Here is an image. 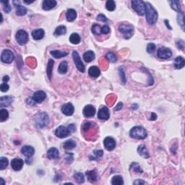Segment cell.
I'll use <instances>...</instances> for the list:
<instances>
[{"instance_id":"cell-1","label":"cell","mask_w":185,"mask_h":185,"mask_svg":"<svg viewBox=\"0 0 185 185\" xmlns=\"http://www.w3.org/2000/svg\"><path fill=\"white\" fill-rule=\"evenodd\" d=\"M145 6L146 20H147L148 24L153 26V25H154L155 23H156L157 20H158V12H157L156 9H155L151 4L148 3V2L145 3Z\"/></svg>"},{"instance_id":"cell-23","label":"cell","mask_w":185,"mask_h":185,"mask_svg":"<svg viewBox=\"0 0 185 185\" xmlns=\"http://www.w3.org/2000/svg\"><path fill=\"white\" fill-rule=\"evenodd\" d=\"M137 152H138V153L140 154L143 158H150L149 152H148L147 147H146V146L145 145H140L137 147Z\"/></svg>"},{"instance_id":"cell-15","label":"cell","mask_w":185,"mask_h":185,"mask_svg":"<svg viewBox=\"0 0 185 185\" xmlns=\"http://www.w3.org/2000/svg\"><path fill=\"white\" fill-rule=\"evenodd\" d=\"M23 165H24V162L21 158H14L11 162V167L15 171L21 170L22 168L23 167Z\"/></svg>"},{"instance_id":"cell-42","label":"cell","mask_w":185,"mask_h":185,"mask_svg":"<svg viewBox=\"0 0 185 185\" xmlns=\"http://www.w3.org/2000/svg\"><path fill=\"white\" fill-rule=\"evenodd\" d=\"M106 7L108 11H111V12L114 10L116 9V4H115L114 1H113V0L107 1L106 3Z\"/></svg>"},{"instance_id":"cell-6","label":"cell","mask_w":185,"mask_h":185,"mask_svg":"<svg viewBox=\"0 0 185 185\" xmlns=\"http://www.w3.org/2000/svg\"><path fill=\"white\" fill-rule=\"evenodd\" d=\"M132 7L139 15H144L145 14V3L141 0H133L131 2Z\"/></svg>"},{"instance_id":"cell-57","label":"cell","mask_w":185,"mask_h":185,"mask_svg":"<svg viewBox=\"0 0 185 185\" xmlns=\"http://www.w3.org/2000/svg\"><path fill=\"white\" fill-rule=\"evenodd\" d=\"M27 103L28 104H30V105H32V106H34V105H36V102H35L34 101H33V98H28V100H27Z\"/></svg>"},{"instance_id":"cell-11","label":"cell","mask_w":185,"mask_h":185,"mask_svg":"<svg viewBox=\"0 0 185 185\" xmlns=\"http://www.w3.org/2000/svg\"><path fill=\"white\" fill-rule=\"evenodd\" d=\"M104 145L106 149L112 151L116 147V141L112 137H106L104 140Z\"/></svg>"},{"instance_id":"cell-22","label":"cell","mask_w":185,"mask_h":185,"mask_svg":"<svg viewBox=\"0 0 185 185\" xmlns=\"http://www.w3.org/2000/svg\"><path fill=\"white\" fill-rule=\"evenodd\" d=\"M85 175L89 182H95L98 180V174L96 170L87 171V172H86Z\"/></svg>"},{"instance_id":"cell-8","label":"cell","mask_w":185,"mask_h":185,"mask_svg":"<svg viewBox=\"0 0 185 185\" xmlns=\"http://www.w3.org/2000/svg\"><path fill=\"white\" fill-rule=\"evenodd\" d=\"M15 59V55L13 52L9 49H5L2 51L1 55V61L4 63L9 64Z\"/></svg>"},{"instance_id":"cell-36","label":"cell","mask_w":185,"mask_h":185,"mask_svg":"<svg viewBox=\"0 0 185 185\" xmlns=\"http://www.w3.org/2000/svg\"><path fill=\"white\" fill-rule=\"evenodd\" d=\"M171 6H172V8L173 9H174L175 11H176L177 12H181L182 10H181V6H180V2L179 1H176V0H174V1H170L169 2Z\"/></svg>"},{"instance_id":"cell-39","label":"cell","mask_w":185,"mask_h":185,"mask_svg":"<svg viewBox=\"0 0 185 185\" xmlns=\"http://www.w3.org/2000/svg\"><path fill=\"white\" fill-rule=\"evenodd\" d=\"M184 12H179V15H177V22L178 24L182 27V30H184Z\"/></svg>"},{"instance_id":"cell-45","label":"cell","mask_w":185,"mask_h":185,"mask_svg":"<svg viewBox=\"0 0 185 185\" xmlns=\"http://www.w3.org/2000/svg\"><path fill=\"white\" fill-rule=\"evenodd\" d=\"M94 125H95V124L92 123V122H85L83 126V131L85 133H87V132L89 131L91 128L94 127Z\"/></svg>"},{"instance_id":"cell-55","label":"cell","mask_w":185,"mask_h":185,"mask_svg":"<svg viewBox=\"0 0 185 185\" xmlns=\"http://www.w3.org/2000/svg\"><path fill=\"white\" fill-rule=\"evenodd\" d=\"M122 108H123V104L120 102L116 106V107L114 108V110H115V111H119V110L122 109Z\"/></svg>"},{"instance_id":"cell-10","label":"cell","mask_w":185,"mask_h":185,"mask_svg":"<svg viewBox=\"0 0 185 185\" xmlns=\"http://www.w3.org/2000/svg\"><path fill=\"white\" fill-rule=\"evenodd\" d=\"M157 56L158 58H161L163 59H166L170 58L172 56V51L170 48H166V47H161L158 50L157 52Z\"/></svg>"},{"instance_id":"cell-30","label":"cell","mask_w":185,"mask_h":185,"mask_svg":"<svg viewBox=\"0 0 185 185\" xmlns=\"http://www.w3.org/2000/svg\"><path fill=\"white\" fill-rule=\"evenodd\" d=\"M67 33V28L65 26H59L56 28L54 31V35L56 36H62V35L66 34Z\"/></svg>"},{"instance_id":"cell-50","label":"cell","mask_w":185,"mask_h":185,"mask_svg":"<svg viewBox=\"0 0 185 185\" xmlns=\"http://www.w3.org/2000/svg\"><path fill=\"white\" fill-rule=\"evenodd\" d=\"M119 75H120V78L121 80H122V83L123 84H125L126 83V76H125L123 68H119Z\"/></svg>"},{"instance_id":"cell-16","label":"cell","mask_w":185,"mask_h":185,"mask_svg":"<svg viewBox=\"0 0 185 185\" xmlns=\"http://www.w3.org/2000/svg\"><path fill=\"white\" fill-rule=\"evenodd\" d=\"M21 153L26 158H31L35 153V149L30 145H25L22 147Z\"/></svg>"},{"instance_id":"cell-49","label":"cell","mask_w":185,"mask_h":185,"mask_svg":"<svg viewBox=\"0 0 185 185\" xmlns=\"http://www.w3.org/2000/svg\"><path fill=\"white\" fill-rule=\"evenodd\" d=\"M74 160V156L72 153H67L66 155H65V161L67 163H71Z\"/></svg>"},{"instance_id":"cell-5","label":"cell","mask_w":185,"mask_h":185,"mask_svg":"<svg viewBox=\"0 0 185 185\" xmlns=\"http://www.w3.org/2000/svg\"><path fill=\"white\" fill-rule=\"evenodd\" d=\"M119 31L123 34L124 38L129 39L133 36V33H134V27L133 25L129 24V23H121L119 26Z\"/></svg>"},{"instance_id":"cell-7","label":"cell","mask_w":185,"mask_h":185,"mask_svg":"<svg viewBox=\"0 0 185 185\" xmlns=\"http://www.w3.org/2000/svg\"><path fill=\"white\" fill-rule=\"evenodd\" d=\"M16 41L20 45H25L28 41V34L24 30H19L15 36Z\"/></svg>"},{"instance_id":"cell-9","label":"cell","mask_w":185,"mask_h":185,"mask_svg":"<svg viewBox=\"0 0 185 185\" xmlns=\"http://www.w3.org/2000/svg\"><path fill=\"white\" fill-rule=\"evenodd\" d=\"M72 58H73L74 62L75 64L76 67L77 68V69L80 72H84L85 70V65H83V62H82L81 59H80V55H79V54L76 51H74L72 52Z\"/></svg>"},{"instance_id":"cell-26","label":"cell","mask_w":185,"mask_h":185,"mask_svg":"<svg viewBox=\"0 0 185 185\" xmlns=\"http://www.w3.org/2000/svg\"><path fill=\"white\" fill-rule=\"evenodd\" d=\"M77 17V12L75 9H69L67 11L66 13V18L67 20L69 22H72L75 20Z\"/></svg>"},{"instance_id":"cell-3","label":"cell","mask_w":185,"mask_h":185,"mask_svg":"<svg viewBox=\"0 0 185 185\" xmlns=\"http://www.w3.org/2000/svg\"><path fill=\"white\" fill-rule=\"evenodd\" d=\"M130 137L137 140H143L147 135V131L144 127L141 126H136L132 128L130 130Z\"/></svg>"},{"instance_id":"cell-51","label":"cell","mask_w":185,"mask_h":185,"mask_svg":"<svg viewBox=\"0 0 185 185\" xmlns=\"http://www.w3.org/2000/svg\"><path fill=\"white\" fill-rule=\"evenodd\" d=\"M9 86L6 83H3L1 84V86H0V90L2 92H6L9 90Z\"/></svg>"},{"instance_id":"cell-35","label":"cell","mask_w":185,"mask_h":185,"mask_svg":"<svg viewBox=\"0 0 185 185\" xmlns=\"http://www.w3.org/2000/svg\"><path fill=\"white\" fill-rule=\"evenodd\" d=\"M112 184L113 185H122L124 184L123 178L119 175L114 176L112 179Z\"/></svg>"},{"instance_id":"cell-4","label":"cell","mask_w":185,"mask_h":185,"mask_svg":"<svg viewBox=\"0 0 185 185\" xmlns=\"http://www.w3.org/2000/svg\"><path fill=\"white\" fill-rule=\"evenodd\" d=\"M49 122V117L46 112H41L36 115L35 116V123L37 127L43 129L47 126Z\"/></svg>"},{"instance_id":"cell-24","label":"cell","mask_w":185,"mask_h":185,"mask_svg":"<svg viewBox=\"0 0 185 185\" xmlns=\"http://www.w3.org/2000/svg\"><path fill=\"white\" fill-rule=\"evenodd\" d=\"M174 67L177 69H180L183 68L185 65V60L182 57H177L174 59Z\"/></svg>"},{"instance_id":"cell-61","label":"cell","mask_w":185,"mask_h":185,"mask_svg":"<svg viewBox=\"0 0 185 185\" xmlns=\"http://www.w3.org/2000/svg\"><path fill=\"white\" fill-rule=\"evenodd\" d=\"M5 184V182H4V179L2 178H0V184L4 185Z\"/></svg>"},{"instance_id":"cell-54","label":"cell","mask_w":185,"mask_h":185,"mask_svg":"<svg viewBox=\"0 0 185 185\" xmlns=\"http://www.w3.org/2000/svg\"><path fill=\"white\" fill-rule=\"evenodd\" d=\"M97 20L98 21H101V22H107L108 21V19L106 18V17L103 14H100V15H98L97 17Z\"/></svg>"},{"instance_id":"cell-53","label":"cell","mask_w":185,"mask_h":185,"mask_svg":"<svg viewBox=\"0 0 185 185\" xmlns=\"http://www.w3.org/2000/svg\"><path fill=\"white\" fill-rule=\"evenodd\" d=\"M176 46H177V48H179V49H181V50H184V41H182V40H179V41H178L177 42H176Z\"/></svg>"},{"instance_id":"cell-31","label":"cell","mask_w":185,"mask_h":185,"mask_svg":"<svg viewBox=\"0 0 185 185\" xmlns=\"http://www.w3.org/2000/svg\"><path fill=\"white\" fill-rule=\"evenodd\" d=\"M69 41L72 43V44H78L80 42V35L77 33H74L71 34L69 36Z\"/></svg>"},{"instance_id":"cell-38","label":"cell","mask_w":185,"mask_h":185,"mask_svg":"<svg viewBox=\"0 0 185 185\" xmlns=\"http://www.w3.org/2000/svg\"><path fill=\"white\" fill-rule=\"evenodd\" d=\"M9 117V112L5 108H2L0 110V122H5Z\"/></svg>"},{"instance_id":"cell-13","label":"cell","mask_w":185,"mask_h":185,"mask_svg":"<svg viewBox=\"0 0 185 185\" xmlns=\"http://www.w3.org/2000/svg\"><path fill=\"white\" fill-rule=\"evenodd\" d=\"M46 98V94L43 90H38L33 94V99L36 103H41Z\"/></svg>"},{"instance_id":"cell-60","label":"cell","mask_w":185,"mask_h":185,"mask_svg":"<svg viewBox=\"0 0 185 185\" xmlns=\"http://www.w3.org/2000/svg\"><path fill=\"white\" fill-rule=\"evenodd\" d=\"M165 23V25H166V26L167 27H169V30H172V27L171 26H169V20H165V21H164Z\"/></svg>"},{"instance_id":"cell-29","label":"cell","mask_w":185,"mask_h":185,"mask_svg":"<svg viewBox=\"0 0 185 185\" xmlns=\"http://www.w3.org/2000/svg\"><path fill=\"white\" fill-rule=\"evenodd\" d=\"M76 147V143L73 140H67L64 143L63 147L67 151H70Z\"/></svg>"},{"instance_id":"cell-20","label":"cell","mask_w":185,"mask_h":185,"mask_svg":"<svg viewBox=\"0 0 185 185\" xmlns=\"http://www.w3.org/2000/svg\"><path fill=\"white\" fill-rule=\"evenodd\" d=\"M31 35L33 39L36 40V41H38V40H41L44 38V35H45V32L41 28L36 29V30H34L32 31Z\"/></svg>"},{"instance_id":"cell-2","label":"cell","mask_w":185,"mask_h":185,"mask_svg":"<svg viewBox=\"0 0 185 185\" xmlns=\"http://www.w3.org/2000/svg\"><path fill=\"white\" fill-rule=\"evenodd\" d=\"M76 130L75 125L74 124H69L67 126H59L55 130V135L57 137H59V138H65V137H67L69 135L75 133Z\"/></svg>"},{"instance_id":"cell-56","label":"cell","mask_w":185,"mask_h":185,"mask_svg":"<svg viewBox=\"0 0 185 185\" xmlns=\"http://www.w3.org/2000/svg\"><path fill=\"white\" fill-rule=\"evenodd\" d=\"M133 184H146V182L141 180V179H137V180L133 182Z\"/></svg>"},{"instance_id":"cell-14","label":"cell","mask_w":185,"mask_h":185,"mask_svg":"<svg viewBox=\"0 0 185 185\" xmlns=\"http://www.w3.org/2000/svg\"><path fill=\"white\" fill-rule=\"evenodd\" d=\"M110 117L109 110L106 106H103L98 112V118L101 120H108Z\"/></svg>"},{"instance_id":"cell-52","label":"cell","mask_w":185,"mask_h":185,"mask_svg":"<svg viewBox=\"0 0 185 185\" xmlns=\"http://www.w3.org/2000/svg\"><path fill=\"white\" fill-rule=\"evenodd\" d=\"M110 33V28L108 27V26H104L101 28V33L103 34H108Z\"/></svg>"},{"instance_id":"cell-40","label":"cell","mask_w":185,"mask_h":185,"mask_svg":"<svg viewBox=\"0 0 185 185\" xmlns=\"http://www.w3.org/2000/svg\"><path fill=\"white\" fill-rule=\"evenodd\" d=\"M104 154V151L102 150H96L94 151L93 155H90V160H98V158H101V156Z\"/></svg>"},{"instance_id":"cell-28","label":"cell","mask_w":185,"mask_h":185,"mask_svg":"<svg viewBox=\"0 0 185 185\" xmlns=\"http://www.w3.org/2000/svg\"><path fill=\"white\" fill-rule=\"evenodd\" d=\"M68 54H69V53L66 52V51H58V50L51 51V56H52L54 58H56V59H60V58L65 57L67 56Z\"/></svg>"},{"instance_id":"cell-41","label":"cell","mask_w":185,"mask_h":185,"mask_svg":"<svg viewBox=\"0 0 185 185\" xmlns=\"http://www.w3.org/2000/svg\"><path fill=\"white\" fill-rule=\"evenodd\" d=\"M74 179L77 182V183L78 184H83L85 181L84 176L80 172H77V173L75 174H74Z\"/></svg>"},{"instance_id":"cell-59","label":"cell","mask_w":185,"mask_h":185,"mask_svg":"<svg viewBox=\"0 0 185 185\" xmlns=\"http://www.w3.org/2000/svg\"><path fill=\"white\" fill-rule=\"evenodd\" d=\"M2 80H3L4 83H7V82H8V81H9V76H7V75H5V77H3V79H2Z\"/></svg>"},{"instance_id":"cell-19","label":"cell","mask_w":185,"mask_h":185,"mask_svg":"<svg viewBox=\"0 0 185 185\" xmlns=\"http://www.w3.org/2000/svg\"><path fill=\"white\" fill-rule=\"evenodd\" d=\"M13 102V98L10 96H5L0 98V106L1 107H7Z\"/></svg>"},{"instance_id":"cell-44","label":"cell","mask_w":185,"mask_h":185,"mask_svg":"<svg viewBox=\"0 0 185 185\" xmlns=\"http://www.w3.org/2000/svg\"><path fill=\"white\" fill-rule=\"evenodd\" d=\"M92 33H94L96 36H98L101 33V28L98 24H94L92 26Z\"/></svg>"},{"instance_id":"cell-25","label":"cell","mask_w":185,"mask_h":185,"mask_svg":"<svg viewBox=\"0 0 185 185\" xmlns=\"http://www.w3.org/2000/svg\"><path fill=\"white\" fill-rule=\"evenodd\" d=\"M88 75L92 77H98L101 75V71L98 67H90L88 69Z\"/></svg>"},{"instance_id":"cell-34","label":"cell","mask_w":185,"mask_h":185,"mask_svg":"<svg viewBox=\"0 0 185 185\" xmlns=\"http://www.w3.org/2000/svg\"><path fill=\"white\" fill-rule=\"evenodd\" d=\"M68 69V64L67 61H63L62 63L59 65L58 68V72L60 74H65L67 72Z\"/></svg>"},{"instance_id":"cell-48","label":"cell","mask_w":185,"mask_h":185,"mask_svg":"<svg viewBox=\"0 0 185 185\" xmlns=\"http://www.w3.org/2000/svg\"><path fill=\"white\" fill-rule=\"evenodd\" d=\"M155 44H153V43H150V44H147V48H146L147 53H149V54H152V53L155 51Z\"/></svg>"},{"instance_id":"cell-46","label":"cell","mask_w":185,"mask_h":185,"mask_svg":"<svg viewBox=\"0 0 185 185\" xmlns=\"http://www.w3.org/2000/svg\"><path fill=\"white\" fill-rule=\"evenodd\" d=\"M106 58L109 60L110 62H112V63H114L117 61V58L113 52H108L106 54Z\"/></svg>"},{"instance_id":"cell-33","label":"cell","mask_w":185,"mask_h":185,"mask_svg":"<svg viewBox=\"0 0 185 185\" xmlns=\"http://www.w3.org/2000/svg\"><path fill=\"white\" fill-rule=\"evenodd\" d=\"M54 60H52V59H49L48 62V65H47L46 73L49 80H51V75H52V69H53V67H54Z\"/></svg>"},{"instance_id":"cell-32","label":"cell","mask_w":185,"mask_h":185,"mask_svg":"<svg viewBox=\"0 0 185 185\" xmlns=\"http://www.w3.org/2000/svg\"><path fill=\"white\" fill-rule=\"evenodd\" d=\"M27 13V9L23 5H18L16 6V15L18 16H23Z\"/></svg>"},{"instance_id":"cell-43","label":"cell","mask_w":185,"mask_h":185,"mask_svg":"<svg viewBox=\"0 0 185 185\" xmlns=\"http://www.w3.org/2000/svg\"><path fill=\"white\" fill-rule=\"evenodd\" d=\"M8 159L5 157H1L0 158V169L1 170H4L6 169L8 165Z\"/></svg>"},{"instance_id":"cell-18","label":"cell","mask_w":185,"mask_h":185,"mask_svg":"<svg viewBox=\"0 0 185 185\" xmlns=\"http://www.w3.org/2000/svg\"><path fill=\"white\" fill-rule=\"evenodd\" d=\"M57 2L55 0H44L42 4V7L44 10H50L57 6Z\"/></svg>"},{"instance_id":"cell-37","label":"cell","mask_w":185,"mask_h":185,"mask_svg":"<svg viewBox=\"0 0 185 185\" xmlns=\"http://www.w3.org/2000/svg\"><path fill=\"white\" fill-rule=\"evenodd\" d=\"M129 168H130V170H133V172H136V173L142 174L143 172V169L140 167V165L136 162H133V163L131 164V165H130V167Z\"/></svg>"},{"instance_id":"cell-12","label":"cell","mask_w":185,"mask_h":185,"mask_svg":"<svg viewBox=\"0 0 185 185\" xmlns=\"http://www.w3.org/2000/svg\"><path fill=\"white\" fill-rule=\"evenodd\" d=\"M61 110L65 116H72L75 112V108L71 103H67L62 106Z\"/></svg>"},{"instance_id":"cell-58","label":"cell","mask_w":185,"mask_h":185,"mask_svg":"<svg viewBox=\"0 0 185 185\" xmlns=\"http://www.w3.org/2000/svg\"><path fill=\"white\" fill-rule=\"evenodd\" d=\"M156 119H157L156 114L151 113V117L150 118V119H151V120H152V121H154V120H155Z\"/></svg>"},{"instance_id":"cell-21","label":"cell","mask_w":185,"mask_h":185,"mask_svg":"<svg viewBox=\"0 0 185 185\" xmlns=\"http://www.w3.org/2000/svg\"><path fill=\"white\" fill-rule=\"evenodd\" d=\"M47 157L49 159H57L59 157V150L56 147H51L47 151Z\"/></svg>"},{"instance_id":"cell-17","label":"cell","mask_w":185,"mask_h":185,"mask_svg":"<svg viewBox=\"0 0 185 185\" xmlns=\"http://www.w3.org/2000/svg\"><path fill=\"white\" fill-rule=\"evenodd\" d=\"M96 114L95 107L92 105H87L83 109V114L85 117H92Z\"/></svg>"},{"instance_id":"cell-47","label":"cell","mask_w":185,"mask_h":185,"mask_svg":"<svg viewBox=\"0 0 185 185\" xmlns=\"http://www.w3.org/2000/svg\"><path fill=\"white\" fill-rule=\"evenodd\" d=\"M1 3L4 4L3 9L6 13H9L11 11V7L9 5V1H1Z\"/></svg>"},{"instance_id":"cell-27","label":"cell","mask_w":185,"mask_h":185,"mask_svg":"<svg viewBox=\"0 0 185 185\" xmlns=\"http://www.w3.org/2000/svg\"><path fill=\"white\" fill-rule=\"evenodd\" d=\"M96 57V55L93 51H87L83 54V59L86 62H90L94 60Z\"/></svg>"}]
</instances>
